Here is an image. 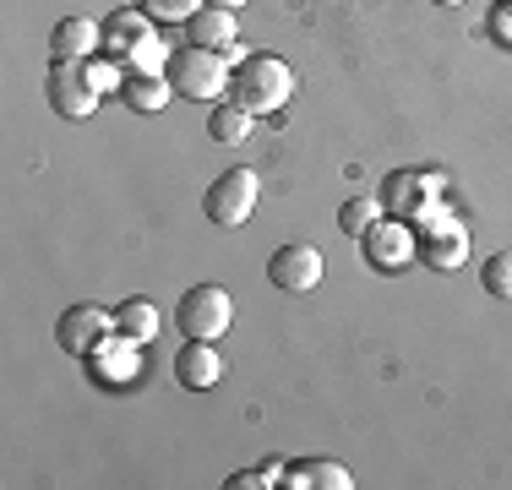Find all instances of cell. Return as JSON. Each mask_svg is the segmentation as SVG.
I'll return each instance as SVG.
<instances>
[{
	"instance_id": "cell-1",
	"label": "cell",
	"mask_w": 512,
	"mask_h": 490,
	"mask_svg": "<svg viewBox=\"0 0 512 490\" xmlns=\"http://www.w3.org/2000/svg\"><path fill=\"white\" fill-rule=\"evenodd\" d=\"M229 88H235V104H246L251 115H273V109H284L295 98V71L278 55H251V60H240Z\"/></svg>"
},
{
	"instance_id": "cell-2",
	"label": "cell",
	"mask_w": 512,
	"mask_h": 490,
	"mask_svg": "<svg viewBox=\"0 0 512 490\" xmlns=\"http://www.w3.org/2000/svg\"><path fill=\"white\" fill-rule=\"evenodd\" d=\"M164 77H169V88H175L180 98H197V104H207V98H218V93L229 88V66H224V55H213V49H197V44L169 49Z\"/></svg>"
},
{
	"instance_id": "cell-3",
	"label": "cell",
	"mask_w": 512,
	"mask_h": 490,
	"mask_svg": "<svg viewBox=\"0 0 512 490\" xmlns=\"http://www.w3.org/2000/svg\"><path fill=\"white\" fill-rule=\"evenodd\" d=\"M175 322H180L186 338L218 343L229 333V322H235V300H229L224 284H191L186 294H180V305H175Z\"/></svg>"
},
{
	"instance_id": "cell-4",
	"label": "cell",
	"mask_w": 512,
	"mask_h": 490,
	"mask_svg": "<svg viewBox=\"0 0 512 490\" xmlns=\"http://www.w3.org/2000/svg\"><path fill=\"white\" fill-rule=\"evenodd\" d=\"M414 235L425 240V262L436 267V273H458L463 262H469V224H458L453 207H425L420 218H414Z\"/></svg>"
},
{
	"instance_id": "cell-5",
	"label": "cell",
	"mask_w": 512,
	"mask_h": 490,
	"mask_svg": "<svg viewBox=\"0 0 512 490\" xmlns=\"http://www.w3.org/2000/svg\"><path fill=\"white\" fill-rule=\"evenodd\" d=\"M442 191H447V180L436 175V169H393V175L382 180V196H376V202H382L387 218H409L414 224L425 207L442 202Z\"/></svg>"
},
{
	"instance_id": "cell-6",
	"label": "cell",
	"mask_w": 512,
	"mask_h": 490,
	"mask_svg": "<svg viewBox=\"0 0 512 490\" xmlns=\"http://www.w3.org/2000/svg\"><path fill=\"white\" fill-rule=\"evenodd\" d=\"M44 93H50V109L60 120H88L104 98L99 82H93V71H88V60H55Z\"/></svg>"
},
{
	"instance_id": "cell-7",
	"label": "cell",
	"mask_w": 512,
	"mask_h": 490,
	"mask_svg": "<svg viewBox=\"0 0 512 490\" xmlns=\"http://www.w3.org/2000/svg\"><path fill=\"white\" fill-rule=\"evenodd\" d=\"M256 196H262V180H256L251 169H224V175H218L213 186H207L202 213L213 218L218 229H240V224L251 218Z\"/></svg>"
},
{
	"instance_id": "cell-8",
	"label": "cell",
	"mask_w": 512,
	"mask_h": 490,
	"mask_svg": "<svg viewBox=\"0 0 512 490\" xmlns=\"http://www.w3.org/2000/svg\"><path fill=\"white\" fill-rule=\"evenodd\" d=\"M322 273H327L322 251L306 245V240L278 245V251L267 256V284H273L278 294H311L316 284H322Z\"/></svg>"
},
{
	"instance_id": "cell-9",
	"label": "cell",
	"mask_w": 512,
	"mask_h": 490,
	"mask_svg": "<svg viewBox=\"0 0 512 490\" xmlns=\"http://www.w3.org/2000/svg\"><path fill=\"white\" fill-rule=\"evenodd\" d=\"M365 245V262L376 267V273H404V267H414V256H420V235H414L409 218H387L371 229V235L360 240Z\"/></svg>"
},
{
	"instance_id": "cell-10",
	"label": "cell",
	"mask_w": 512,
	"mask_h": 490,
	"mask_svg": "<svg viewBox=\"0 0 512 490\" xmlns=\"http://www.w3.org/2000/svg\"><path fill=\"white\" fill-rule=\"evenodd\" d=\"M109 333H115V311H104V305H71L55 327V338L66 354H99V343Z\"/></svg>"
},
{
	"instance_id": "cell-11",
	"label": "cell",
	"mask_w": 512,
	"mask_h": 490,
	"mask_svg": "<svg viewBox=\"0 0 512 490\" xmlns=\"http://www.w3.org/2000/svg\"><path fill=\"white\" fill-rule=\"evenodd\" d=\"M153 28H158V22H153L142 6L115 11V17H104V49L120 60V66H131V55H137V49L153 39Z\"/></svg>"
},
{
	"instance_id": "cell-12",
	"label": "cell",
	"mask_w": 512,
	"mask_h": 490,
	"mask_svg": "<svg viewBox=\"0 0 512 490\" xmlns=\"http://www.w3.org/2000/svg\"><path fill=\"white\" fill-rule=\"evenodd\" d=\"M218 376H224V360H218V349L207 338H186V349H175V382L186 392L218 387Z\"/></svg>"
},
{
	"instance_id": "cell-13",
	"label": "cell",
	"mask_w": 512,
	"mask_h": 490,
	"mask_svg": "<svg viewBox=\"0 0 512 490\" xmlns=\"http://www.w3.org/2000/svg\"><path fill=\"white\" fill-rule=\"evenodd\" d=\"M186 44H197V49H213V55H235L240 49V33H235V11H224V6H202L197 17L186 22Z\"/></svg>"
},
{
	"instance_id": "cell-14",
	"label": "cell",
	"mask_w": 512,
	"mask_h": 490,
	"mask_svg": "<svg viewBox=\"0 0 512 490\" xmlns=\"http://www.w3.org/2000/svg\"><path fill=\"white\" fill-rule=\"evenodd\" d=\"M93 49H104V22L93 17H60L50 33V55L55 60H93Z\"/></svg>"
},
{
	"instance_id": "cell-15",
	"label": "cell",
	"mask_w": 512,
	"mask_h": 490,
	"mask_svg": "<svg viewBox=\"0 0 512 490\" xmlns=\"http://www.w3.org/2000/svg\"><path fill=\"white\" fill-rule=\"evenodd\" d=\"M169 77L164 71H126V82H120V104L137 109V115H158V109L169 104Z\"/></svg>"
},
{
	"instance_id": "cell-16",
	"label": "cell",
	"mask_w": 512,
	"mask_h": 490,
	"mask_svg": "<svg viewBox=\"0 0 512 490\" xmlns=\"http://www.w3.org/2000/svg\"><path fill=\"white\" fill-rule=\"evenodd\" d=\"M115 333L126 338V343H153L158 338V305L148 300V294H131V300H120V311H115Z\"/></svg>"
},
{
	"instance_id": "cell-17",
	"label": "cell",
	"mask_w": 512,
	"mask_h": 490,
	"mask_svg": "<svg viewBox=\"0 0 512 490\" xmlns=\"http://www.w3.org/2000/svg\"><path fill=\"white\" fill-rule=\"evenodd\" d=\"M289 485H322V490H349L355 485V474L344 469V463L333 458H306V463H289Z\"/></svg>"
},
{
	"instance_id": "cell-18",
	"label": "cell",
	"mask_w": 512,
	"mask_h": 490,
	"mask_svg": "<svg viewBox=\"0 0 512 490\" xmlns=\"http://www.w3.org/2000/svg\"><path fill=\"white\" fill-rule=\"evenodd\" d=\"M207 131H213V142L235 147V142H246L251 131H256V115H251L246 104H235V98H229V104H218L213 115H207Z\"/></svg>"
},
{
	"instance_id": "cell-19",
	"label": "cell",
	"mask_w": 512,
	"mask_h": 490,
	"mask_svg": "<svg viewBox=\"0 0 512 490\" xmlns=\"http://www.w3.org/2000/svg\"><path fill=\"white\" fill-rule=\"evenodd\" d=\"M376 224H382V202H376V196H349V202L338 207V229L355 235V240H365Z\"/></svg>"
},
{
	"instance_id": "cell-20",
	"label": "cell",
	"mask_w": 512,
	"mask_h": 490,
	"mask_svg": "<svg viewBox=\"0 0 512 490\" xmlns=\"http://www.w3.org/2000/svg\"><path fill=\"white\" fill-rule=\"evenodd\" d=\"M480 284L491 300H512V251H496L491 262L480 267Z\"/></svg>"
},
{
	"instance_id": "cell-21",
	"label": "cell",
	"mask_w": 512,
	"mask_h": 490,
	"mask_svg": "<svg viewBox=\"0 0 512 490\" xmlns=\"http://www.w3.org/2000/svg\"><path fill=\"white\" fill-rule=\"evenodd\" d=\"M137 6L148 11L153 22H164V28H169V22H191V17L207 6V0H137Z\"/></svg>"
},
{
	"instance_id": "cell-22",
	"label": "cell",
	"mask_w": 512,
	"mask_h": 490,
	"mask_svg": "<svg viewBox=\"0 0 512 490\" xmlns=\"http://www.w3.org/2000/svg\"><path fill=\"white\" fill-rule=\"evenodd\" d=\"M485 33H491L502 49H512V6L507 0H496V11H491V22H485Z\"/></svg>"
},
{
	"instance_id": "cell-23",
	"label": "cell",
	"mask_w": 512,
	"mask_h": 490,
	"mask_svg": "<svg viewBox=\"0 0 512 490\" xmlns=\"http://www.w3.org/2000/svg\"><path fill=\"white\" fill-rule=\"evenodd\" d=\"M229 490H256V485H273V480H262V474H251V469H240L235 480H224Z\"/></svg>"
},
{
	"instance_id": "cell-24",
	"label": "cell",
	"mask_w": 512,
	"mask_h": 490,
	"mask_svg": "<svg viewBox=\"0 0 512 490\" xmlns=\"http://www.w3.org/2000/svg\"><path fill=\"white\" fill-rule=\"evenodd\" d=\"M213 6H224V11H240V6H251V0H213Z\"/></svg>"
},
{
	"instance_id": "cell-25",
	"label": "cell",
	"mask_w": 512,
	"mask_h": 490,
	"mask_svg": "<svg viewBox=\"0 0 512 490\" xmlns=\"http://www.w3.org/2000/svg\"><path fill=\"white\" fill-rule=\"evenodd\" d=\"M431 6H463V0H431Z\"/></svg>"
},
{
	"instance_id": "cell-26",
	"label": "cell",
	"mask_w": 512,
	"mask_h": 490,
	"mask_svg": "<svg viewBox=\"0 0 512 490\" xmlns=\"http://www.w3.org/2000/svg\"><path fill=\"white\" fill-rule=\"evenodd\" d=\"M507 6H512V0H507Z\"/></svg>"
}]
</instances>
